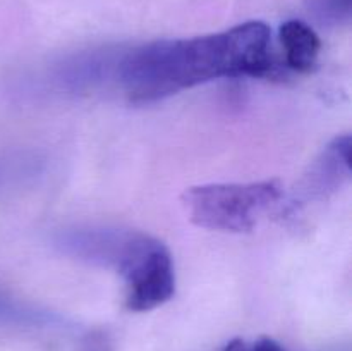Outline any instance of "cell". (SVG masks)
Returning a JSON list of instances; mask_svg holds the SVG:
<instances>
[{"mask_svg": "<svg viewBox=\"0 0 352 351\" xmlns=\"http://www.w3.org/2000/svg\"><path fill=\"white\" fill-rule=\"evenodd\" d=\"M278 40L284 48L287 67L296 72H309L316 67L322 41L316 31L302 21H285L278 30Z\"/></svg>", "mask_w": 352, "mask_h": 351, "instance_id": "ba28073f", "label": "cell"}, {"mask_svg": "<svg viewBox=\"0 0 352 351\" xmlns=\"http://www.w3.org/2000/svg\"><path fill=\"white\" fill-rule=\"evenodd\" d=\"M120 274L126 281V306L131 312L158 308L175 292L172 255L168 248L153 236H146Z\"/></svg>", "mask_w": 352, "mask_h": 351, "instance_id": "5b68a950", "label": "cell"}, {"mask_svg": "<svg viewBox=\"0 0 352 351\" xmlns=\"http://www.w3.org/2000/svg\"><path fill=\"white\" fill-rule=\"evenodd\" d=\"M146 236L140 231L105 224H74L54 231L50 243L72 260L120 272Z\"/></svg>", "mask_w": 352, "mask_h": 351, "instance_id": "277c9868", "label": "cell"}, {"mask_svg": "<svg viewBox=\"0 0 352 351\" xmlns=\"http://www.w3.org/2000/svg\"><path fill=\"white\" fill-rule=\"evenodd\" d=\"M55 317L47 310L17 298L7 289L0 288V323L3 326H43L54 322Z\"/></svg>", "mask_w": 352, "mask_h": 351, "instance_id": "9c48e42d", "label": "cell"}, {"mask_svg": "<svg viewBox=\"0 0 352 351\" xmlns=\"http://www.w3.org/2000/svg\"><path fill=\"white\" fill-rule=\"evenodd\" d=\"M126 48L100 47L65 55L30 79V93L50 96L89 95L119 79V65Z\"/></svg>", "mask_w": 352, "mask_h": 351, "instance_id": "3957f363", "label": "cell"}, {"mask_svg": "<svg viewBox=\"0 0 352 351\" xmlns=\"http://www.w3.org/2000/svg\"><path fill=\"white\" fill-rule=\"evenodd\" d=\"M223 351H285L280 344L270 337H260L254 343L244 339H232L226 344Z\"/></svg>", "mask_w": 352, "mask_h": 351, "instance_id": "30bf717a", "label": "cell"}, {"mask_svg": "<svg viewBox=\"0 0 352 351\" xmlns=\"http://www.w3.org/2000/svg\"><path fill=\"white\" fill-rule=\"evenodd\" d=\"M81 351H110V341L103 332H91L82 343Z\"/></svg>", "mask_w": 352, "mask_h": 351, "instance_id": "8fae6325", "label": "cell"}, {"mask_svg": "<svg viewBox=\"0 0 352 351\" xmlns=\"http://www.w3.org/2000/svg\"><path fill=\"white\" fill-rule=\"evenodd\" d=\"M351 136H337L309 165L308 172L298 184L294 203L305 205L323 202L339 191L351 178Z\"/></svg>", "mask_w": 352, "mask_h": 351, "instance_id": "8992f818", "label": "cell"}, {"mask_svg": "<svg viewBox=\"0 0 352 351\" xmlns=\"http://www.w3.org/2000/svg\"><path fill=\"white\" fill-rule=\"evenodd\" d=\"M47 157L36 150H0V198L36 184L47 172Z\"/></svg>", "mask_w": 352, "mask_h": 351, "instance_id": "52a82bcc", "label": "cell"}, {"mask_svg": "<svg viewBox=\"0 0 352 351\" xmlns=\"http://www.w3.org/2000/svg\"><path fill=\"white\" fill-rule=\"evenodd\" d=\"M275 72L270 28L250 21L205 36L126 48L117 85L131 102L153 103L217 79L270 78Z\"/></svg>", "mask_w": 352, "mask_h": 351, "instance_id": "6da1fadb", "label": "cell"}, {"mask_svg": "<svg viewBox=\"0 0 352 351\" xmlns=\"http://www.w3.org/2000/svg\"><path fill=\"white\" fill-rule=\"evenodd\" d=\"M278 181L192 186L182 205L196 226L223 233H248L282 200Z\"/></svg>", "mask_w": 352, "mask_h": 351, "instance_id": "7a4b0ae2", "label": "cell"}]
</instances>
